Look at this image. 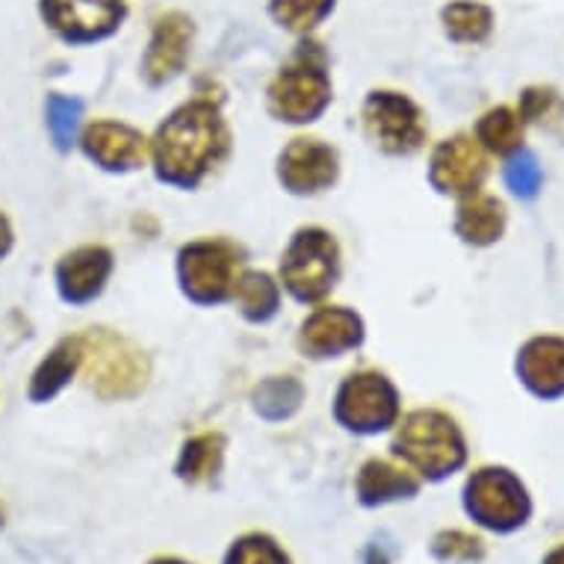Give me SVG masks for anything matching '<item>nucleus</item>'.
Here are the masks:
<instances>
[{
	"label": "nucleus",
	"mask_w": 564,
	"mask_h": 564,
	"mask_svg": "<svg viewBox=\"0 0 564 564\" xmlns=\"http://www.w3.org/2000/svg\"><path fill=\"white\" fill-rule=\"evenodd\" d=\"M149 154L158 181L175 189L202 186L231 154V130L219 101L198 95L175 107L154 130Z\"/></svg>",
	"instance_id": "f257e3e1"
},
{
	"label": "nucleus",
	"mask_w": 564,
	"mask_h": 564,
	"mask_svg": "<svg viewBox=\"0 0 564 564\" xmlns=\"http://www.w3.org/2000/svg\"><path fill=\"white\" fill-rule=\"evenodd\" d=\"M334 86L323 42L305 36L269 80L267 107L284 124H314L332 107Z\"/></svg>",
	"instance_id": "f03ea898"
},
{
	"label": "nucleus",
	"mask_w": 564,
	"mask_h": 564,
	"mask_svg": "<svg viewBox=\"0 0 564 564\" xmlns=\"http://www.w3.org/2000/svg\"><path fill=\"white\" fill-rule=\"evenodd\" d=\"M393 455L414 467L423 479H446L467 458L464 437L453 416L444 411H411L397 423L393 435Z\"/></svg>",
	"instance_id": "7ed1b4c3"
},
{
	"label": "nucleus",
	"mask_w": 564,
	"mask_h": 564,
	"mask_svg": "<svg viewBox=\"0 0 564 564\" xmlns=\"http://www.w3.org/2000/svg\"><path fill=\"white\" fill-rule=\"evenodd\" d=\"M246 272V251L225 237H207L181 246L177 284L193 305L214 307L231 302Z\"/></svg>",
	"instance_id": "20e7f679"
},
{
	"label": "nucleus",
	"mask_w": 564,
	"mask_h": 564,
	"mask_svg": "<svg viewBox=\"0 0 564 564\" xmlns=\"http://www.w3.org/2000/svg\"><path fill=\"white\" fill-rule=\"evenodd\" d=\"M84 346V381L95 397L130 399L149 384V358L133 343L110 328H89L80 334Z\"/></svg>",
	"instance_id": "39448f33"
},
{
	"label": "nucleus",
	"mask_w": 564,
	"mask_h": 564,
	"mask_svg": "<svg viewBox=\"0 0 564 564\" xmlns=\"http://www.w3.org/2000/svg\"><path fill=\"white\" fill-rule=\"evenodd\" d=\"M278 275L290 296L302 305L323 302L340 281V246L325 228H299L278 263Z\"/></svg>",
	"instance_id": "423d86ee"
},
{
	"label": "nucleus",
	"mask_w": 564,
	"mask_h": 564,
	"mask_svg": "<svg viewBox=\"0 0 564 564\" xmlns=\"http://www.w3.org/2000/svg\"><path fill=\"white\" fill-rule=\"evenodd\" d=\"M397 384L376 370L351 372L334 393V420L351 435H379L399 423Z\"/></svg>",
	"instance_id": "0eeeda50"
},
{
	"label": "nucleus",
	"mask_w": 564,
	"mask_h": 564,
	"mask_svg": "<svg viewBox=\"0 0 564 564\" xmlns=\"http://www.w3.org/2000/svg\"><path fill=\"white\" fill-rule=\"evenodd\" d=\"M364 133L390 158H408L426 142V119L408 95L393 89H372L361 107Z\"/></svg>",
	"instance_id": "6e6552de"
},
{
	"label": "nucleus",
	"mask_w": 564,
	"mask_h": 564,
	"mask_svg": "<svg viewBox=\"0 0 564 564\" xmlns=\"http://www.w3.org/2000/svg\"><path fill=\"white\" fill-rule=\"evenodd\" d=\"M464 509L476 523L494 532H514L529 518V497L509 470L488 467L473 473L464 488Z\"/></svg>",
	"instance_id": "1a4fd4ad"
},
{
	"label": "nucleus",
	"mask_w": 564,
	"mask_h": 564,
	"mask_svg": "<svg viewBox=\"0 0 564 564\" xmlns=\"http://www.w3.org/2000/svg\"><path fill=\"white\" fill-rule=\"evenodd\" d=\"M45 28L65 45H95L116 36L128 19L124 0H39Z\"/></svg>",
	"instance_id": "9d476101"
},
{
	"label": "nucleus",
	"mask_w": 564,
	"mask_h": 564,
	"mask_svg": "<svg viewBox=\"0 0 564 564\" xmlns=\"http://www.w3.org/2000/svg\"><path fill=\"white\" fill-rule=\"evenodd\" d=\"M195 42V21L181 10H169L151 21L149 47L142 54V77L149 86H166L184 75Z\"/></svg>",
	"instance_id": "9b49d317"
},
{
	"label": "nucleus",
	"mask_w": 564,
	"mask_h": 564,
	"mask_svg": "<svg viewBox=\"0 0 564 564\" xmlns=\"http://www.w3.org/2000/svg\"><path fill=\"white\" fill-rule=\"evenodd\" d=\"M275 172L290 195H319L337 184L340 158L323 139L296 137L278 154Z\"/></svg>",
	"instance_id": "f8f14e48"
},
{
	"label": "nucleus",
	"mask_w": 564,
	"mask_h": 564,
	"mask_svg": "<svg viewBox=\"0 0 564 564\" xmlns=\"http://www.w3.org/2000/svg\"><path fill=\"white\" fill-rule=\"evenodd\" d=\"M80 149L89 163L104 172H112V175L137 172L149 160V139L142 137V130L112 119H98L86 124L80 133Z\"/></svg>",
	"instance_id": "ddd939ff"
},
{
	"label": "nucleus",
	"mask_w": 564,
	"mask_h": 564,
	"mask_svg": "<svg viewBox=\"0 0 564 564\" xmlns=\"http://www.w3.org/2000/svg\"><path fill=\"white\" fill-rule=\"evenodd\" d=\"M299 351L311 361L340 358L364 343V319L349 307L323 305L299 328Z\"/></svg>",
	"instance_id": "4468645a"
},
{
	"label": "nucleus",
	"mask_w": 564,
	"mask_h": 564,
	"mask_svg": "<svg viewBox=\"0 0 564 564\" xmlns=\"http://www.w3.org/2000/svg\"><path fill=\"white\" fill-rule=\"evenodd\" d=\"M112 275V251L107 246H80L59 258L54 269L59 299L68 305H89L101 296Z\"/></svg>",
	"instance_id": "2eb2a0df"
},
{
	"label": "nucleus",
	"mask_w": 564,
	"mask_h": 564,
	"mask_svg": "<svg viewBox=\"0 0 564 564\" xmlns=\"http://www.w3.org/2000/svg\"><path fill=\"white\" fill-rule=\"evenodd\" d=\"M485 177V163H481L479 151L470 139L455 137L441 142L432 151V163H429V181L435 189L446 195H470L479 181Z\"/></svg>",
	"instance_id": "dca6fc26"
},
{
	"label": "nucleus",
	"mask_w": 564,
	"mask_h": 564,
	"mask_svg": "<svg viewBox=\"0 0 564 564\" xmlns=\"http://www.w3.org/2000/svg\"><path fill=\"white\" fill-rule=\"evenodd\" d=\"M416 490H420V481L405 467L381 462V458H370L364 464L361 473H358V481H355L358 502L367 506V509L388 506V502L397 500H411Z\"/></svg>",
	"instance_id": "f3484780"
},
{
	"label": "nucleus",
	"mask_w": 564,
	"mask_h": 564,
	"mask_svg": "<svg viewBox=\"0 0 564 564\" xmlns=\"http://www.w3.org/2000/svg\"><path fill=\"white\" fill-rule=\"evenodd\" d=\"M84 364V346H80V334L75 337H63L54 349L47 351L39 361V367L30 376L28 397L33 402H51L56 393H63L68 381L75 379V372Z\"/></svg>",
	"instance_id": "a211bd4d"
},
{
	"label": "nucleus",
	"mask_w": 564,
	"mask_h": 564,
	"mask_svg": "<svg viewBox=\"0 0 564 564\" xmlns=\"http://www.w3.org/2000/svg\"><path fill=\"white\" fill-rule=\"evenodd\" d=\"M520 376L541 397H555L564 390V343L532 340L520 355Z\"/></svg>",
	"instance_id": "6ab92c4d"
},
{
	"label": "nucleus",
	"mask_w": 564,
	"mask_h": 564,
	"mask_svg": "<svg viewBox=\"0 0 564 564\" xmlns=\"http://www.w3.org/2000/svg\"><path fill=\"white\" fill-rule=\"evenodd\" d=\"M225 462V437L219 432H202L189 437L177 455L175 473L189 485H207L223 470Z\"/></svg>",
	"instance_id": "aec40b11"
},
{
	"label": "nucleus",
	"mask_w": 564,
	"mask_h": 564,
	"mask_svg": "<svg viewBox=\"0 0 564 564\" xmlns=\"http://www.w3.org/2000/svg\"><path fill=\"white\" fill-rule=\"evenodd\" d=\"M234 302L240 305V314L254 325H263L275 319L278 307H281V284L269 272H242Z\"/></svg>",
	"instance_id": "412c9836"
},
{
	"label": "nucleus",
	"mask_w": 564,
	"mask_h": 564,
	"mask_svg": "<svg viewBox=\"0 0 564 564\" xmlns=\"http://www.w3.org/2000/svg\"><path fill=\"white\" fill-rule=\"evenodd\" d=\"M334 7L337 0H269L267 12L269 19L275 21V28L305 39L332 19Z\"/></svg>",
	"instance_id": "4be33fe9"
},
{
	"label": "nucleus",
	"mask_w": 564,
	"mask_h": 564,
	"mask_svg": "<svg viewBox=\"0 0 564 564\" xmlns=\"http://www.w3.org/2000/svg\"><path fill=\"white\" fill-rule=\"evenodd\" d=\"M254 411L269 423L290 420L302 408L305 388L296 376H269L254 388Z\"/></svg>",
	"instance_id": "5701e85b"
},
{
	"label": "nucleus",
	"mask_w": 564,
	"mask_h": 564,
	"mask_svg": "<svg viewBox=\"0 0 564 564\" xmlns=\"http://www.w3.org/2000/svg\"><path fill=\"white\" fill-rule=\"evenodd\" d=\"M441 24L444 33L458 45H476L485 42L494 28V15L479 0H453L441 10Z\"/></svg>",
	"instance_id": "b1692460"
},
{
	"label": "nucleus",
	"mask_w": 564,
	"mask_h": 564,
	"mask_svg": "<svg viewBox=\"0 0 564 564\" xmlns=\"http://www.w3.org/2000/svg\"><path fill=\"white\" fill-rule=\"evenodd\" d=\"M455 231L462 234V240L476 242V246H488L502 231V207L494 198L473 195V198H467L458 207Z\"/></svg>",
	"instance_id": "393cba45"
},
{
	"label": "nucleus",
	"mask_w": 564,
	"mask_h": 564,
	"mask_svg": "<svg viewBox=\"0 0 564 564\" xmlns=\"http://www.w3.org/2000/svg\"><path fill=\"white\" fill-rule=\"evenodd\" d=\"M80 112L84 104L68 95H47V133L54 139L56 151H72L77 139V128H80Z\"/></svg>",
	"instance_id": "a878e982"
},
{
	"label": "nucleus",
	"mask_w": 564,
	"mask_h": 564,
	"mask_svg": "<svg viewBox=\"0 0 564 564\" xmlns=\"http://www.w3.org/2000/svg\"><path fill=\"white\" fill-rule=\"evenodd\" d=\"M223 564H290V555L278 546L275 538L251 532L234 541Z\"/></svg>",
	"instance_id": "bb28decb"
},
{
	"label": "nucleus",
	"mask_w": 564,
	"mask_h": 564,
	"mask_svg": "<svg viewBox=\"0 0 564 564\" xmlns=\"http://www.w3.org/2000/svg\"><path fill=\"white\" fill-rule=\"evenodd\" d=\"M479 139L497 154H506L520 142V124L509 110H490L485 119L479 121Z\"/></svg>",
	"instance_id": "cd10ccee"
},
{
	"label": "nucleus",
	"mask_w": 564,
	"mask_h": 564,
	"mask_svg": "<svg viewBox=\"0 0 564 564\" xmlns=\"http://www.w3.org/2000/svg\"><path fill=\"white\" fill-rule=\"evenodd\" d=\"M432 553L441 558V562H479L485 555V546H481L479 538L467 535V532H441L432 541Z\"/></svg>",
	"instance_id": "c85d7f7f"
},
{
	"label": "nucleus",
	"mask_w": 564,
	"mask_h": 564,
	"mask_svg": "<svg viewBox=\"0 0 564 564\" xmlns=\"http://www.w3.org/2000/svg\"><path fill=\"white\" fill-rule=\"evenodd\" d=\"M506 184L511 186V193L523 195V198H532L538 193V186H541V166H538V160L529 151H518L509 160V166H506Z\"/></svg>",
	"instance_id": "c756f323"
},
{
	"label": "nucleus",
	"mask_w": 564,
	"mask_h": 564,
	"mask_svg": "<svg viewBox=\"0 0 564 564\" xmlns=\"http://www.w3.org/2000/svg\"><path fill=\"white\" fill-rule=\"evenodd\" d=\"M12 240H15V237H12L10 219H7V216L0 214V260H3V258H7V254H10Z\"/></svg>",
	"instance_id": "7c9ffc66"
},
{
	"label": "nucleus",
	"mask_w": 564,
	"mask_h": 564,
	"mask_svg": "<svg viewBox=\"0 0 564 564\" xmlns=\"http://www.w3.org/2000/svg\"><path fill=\"white\" fill-rule=\"evenodd\" d=\"M364 564H390V555H388V550H384V544H372L370 550H367V558H364Z\"/></svg>",
	"instance_id": "2f4dec72"
},
{
	"label": "nucleus",
	"mask_w": 564,
	"mask_h": 564,
	"mask_svg": "<svg viewBox=\"0 0 564 564\" xmlns=\"http://www.w3.org/2000/svg\"><path fill=\"white\" fill-rule=\"evenodd\" d=\"M544 564H564V546H558V550H553V553L546 555Z\"/></svg>",
	"instance_id": "473e14b6"
},
{
	"label": "nucleus",
	"mask_w": 564,
	"mask_h": 564,
	"mask_svg": "<svg viewBox=\"0 0 564 564\" xmlns=\"http://www.w3.org/2000/svg\"><path fill=\"white\" fill-rule=\"evenodd\" d=\"M151 564H186V562H181V558H154Z\"/></svg>",
	"instance_id": "72a5a7b5"
},
{
	"label": "nucleus",
	"mask_w": 564,
	"mask_h": 564,
	"mask_svg": "<svg viewBox=\"0 0 564 564\" xmlns=\"http://www.w3.org/2000/svg\"><path fill=\"white\" fill-rule=\"evenodd\" d=\"M0 527H3V511H0Z\"/></svg>",
	"instance_id": "f704fd0d"
}]
</instances>
